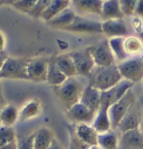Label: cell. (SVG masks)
<instances>
[{"label": "cell", "mask_w": 143, "mask_h": 149, "mask_svg": "<svg viewBox=\"0 0 143 149\" xmlns=\"http://www.w3.org/2000/svg\"><path fill=\"white\" fill-rule=\"evenodd\" d=\"M91 86L97 88L101 91H105L116 86L120 81L123 80V77L118 70V65H112L107 67H95L88 76Z\"/></svg>", "instance_id": "cell-1"}, {"label": "cell", "mask_w": 143, "mask_h": 149, "mask_svg": "<svg viewBox=\"0 0 143 149\" xmlns=\"http://www.w3.org/2000/svg\"><path fill=\"white\" fill-rule=\"evenodd\" d=\"M84 86L76 77L67 78V80L61 86L54 87V93L59 99L64 109L67 111L74 105L81 101L82 93L84 91Z\"/></svg>", "instance_id": "cell-2"}, {"label": "cell", "mask_w": 143, "mask_h": 149, "mask_svg": "<svg viewBox=\"0 0 143 149\" xmlns=\"http://www.w3.org/2000/svg\"><path fill=\"white\" fill-rule=\"evenodd\" d=\"M29 60L24 58H6L0 69V77L2 79H24L28 80L27 67Z\"/></svg>", "instance_id": "cell-3"}, {"label": "cell", "mask_w": 143, "mask_h": 149, "mask_svg": "<svg viewBox=\"0 0 143 149\" xmlns=\"http://www.w3.org/2000/svg\"><path fill=\"white\" fill-rule=\"evenodd\" d=\"M137 100L135 93L133 91V88L130 89L128 93L124 95V97H122L118 100V102H115L114 105L108 109V113L111 117V121H112L113 129L118 130V127L121 120L124 118L126 112L130 110L132 105Z\"/></svg>", "instance_id": "cell-4"}, {"label": "cell", "mask_w": 143, "mask_h": 149, "mask_svg": "<svg viewBox=\"0 0 143 149\" xmlns=\"http://www.w3.org/2000/svg\"><path fill=\"white\" fill-rule=\"evenodd\" d=\"M118 67L123 79L137 84L143 80V56L131 57L122 62H118Z\"/></svg>", "instance_id": "cell-5"}, {"label": "cell", "mask_w": 143, "mask_h": 149, "mask_svg": "<svg viewBox=\"0 0 143 149\" xmlns=\"http://www.w3.org/2000/svg\"><path fill=\"white\" fill-rule=\"evenodd\" d=\"M143 123V106L141 100L137 99L130 110L126 112L124 118L121 120L118 125V130L122 134L125 131L132 130V129H141Z\"/></svg>", "instance_id": "cell-6"}, {"label": "cell", "mask_w": 143, "mask_h": 149, "mask_svg": "<svg viewBox=\"0 0 143 149\" xmlns=\"http://www.w3.org/2000/svg\"><path fill=\"white\" fill-rule=\"evenodd\" d=\"M87 49L91 52L94 61H95V65L97 67H107V66L115 65L116 59L113 55L108 40H106V39L102 40L93 46L87 47Z\"/></svg>", "instance_id": "cell-7"}, {"label": "cell", "mask_w": 143, "mask_h": 149, "mask_svg": "<svg viewBox=\"0 0 143 149\" xmlns=\"http://www.w3.org/2000/svg\"><path fill=\"white\" fill-rule=\"evenodd\" d=\"M134 84H132L131 81L123 79L120 81L116 86L113 88L102 91V102H101V108H106L110 109L115 102H118L122 97H124V95L130 89H132Z\"/></svg>", "instance_id": "cell-8"}, {"label": "cell", "mask_w": 143, "mask_h": 149, "mask_svg": "<svg viewBox=\"0 0 143 149\" xmlns=\"http://www.w3.org/2000/svg\"><path fill=\"white\" fill-rule=\"evenodd\" d=\"M69 54L75 62L77 74L82 77H88L94 70V68L96 67L93 57L88 51V49L86 48L83 50H77V51H73Z\"/></svg>", "instance_id": "cell-9"}, {"label": "cell", "mask_w": 143, "mask_h": 149, "mask_svg": "<svg viewBox=\"0 0 143 149\" xmlns=\"http://www.w3.org/2000/svg\"><path fill=\"white\" fill-rule=\"evenodd\" d=\"M48 67H49V58L30 59L27 67L28 80L35 81V82L47 81Z\"/></svg>", "instance_id": "cell-10"}, {"label": "cell", "mask_w": 143, "mask_h": 149, "mask_svg": "<svg viewBox=\"0 0 143 149\" xmlns=\"http://www.w3.org/2000/svg\"><path fill=\"white\" fill-rule=\"evenodd\" d=\"M66 116L69 119V121H72L75 125L93 124L96 112L92 111L80 101L66 111Z\"/></svg>", "instance_id": "cell-11"}, {"label": "cell", "mask_w": 143, "mask_h": 149, "mask_svg": "<svg viewBox=\"0 0 143 149\" xmlns=\"http://www.w3.org/2000/svg\"><path fill=\"white\" fill-rule=\"evenodd\" d=\"M64 30L70 31V32H78V33H103L102 22L84 18L81 16H77L74 22L67 28H65Z\"/></svg>", "instance_id": "cell-12"}, {"label": "cell", "mask_w": 143, "mask_h": 149, "mask_svg": "<svg viewBox=\"0 0 143 149\" xmlns=\"http://www.w3.org/2000/svg\"><path fill=\"white\" fill-rule=\"evenodd\" d=\"M81 102L86 106L88 109H91L92 111L97 112L101 109L102 91L91 85H87L85 86L84 91L82 93Z\"/></svg>", "instance_id": "cell-13"}, {"label": "cell", "mask_w": 143, "mask_h": 149, "mask_svg": "<svg viewBox=\"0 0 143 149\" xmlns=\"http://www.w3.org/2000/svg\"><path fill=\"white\" fill-rule=\"evenodd\" d=\"M120 149H143V131L132 129L121 134Z\"/></svg>", "instance_id": "cell-14"}, {"label": "cell", "mask_w": 143, "mask_h": 149, "mask_svg": "<svg viewBox=\"0 0 143 149\" xmlns=\"http://www.w3.org/2000/svg\"><path fill=\"white\" fill-rule=\"evenodd\" d=\"M103 33L110 38L123 37L128 33V26L123 19H113V20H104L102 22Z\"/></svg>", "instance_id": "cell-15"}, {"label": "cell", "mask_w": 143, "mask_h": 149, "mask_svg": "<svg viewBox=\"0 0 143 149\" xmlns=\"http://www.w3.org/2000/svg\"><path fill=\"white\" fill-rule=\"evenodd\" d=\"M75 135L81 139L88 147L97 145L99 143V132L89 124H80L75 126Z\"/></svg>", "instance_id": "cell-16"}, {"label": "cell", "mask_w": 143, "mask_h": 149, "mask_svg": "<svg viewBox=\"0 0 143 149\" xmlns=\"http://www.w3.org/2000/svg\"><path fill=\"white\" fill-rule=\"evenodd\" d=\"M103 0H72L74 10L88 15H102Z\"/></svg>", "instance_id": "cell-17"}, {"label": "cell", "mask_w": 143, "mask_h": 149, "mask_svg": "<svg viewBox=\"0 0 143 149\" xmlns=\"http://www.w3.org/2000/svg\"><path fill=\"white\" fill-rule=\"evenodd\" d=\"M55 139V135L50 128L42 127L34 132L35 149H48Z\"/></svg>", "instance_id": "cell-18"}, {"label": "cell", "mask_w": 143, "mask_h": 149, "mask_svg": "<svg viewBox=\"0 0 143 149\" xmlns=\"http://www.w3.org/2000/svg\"><path fill=\"white\" fill-rule=\"evenodd\" d=\"M76 17H77V15H76L74 9L67 8L66 10H64L63 13H61L54 19L48 21L47 26H49L50 28H54V29H62V30H64L65 28H67L68 26H70L74 22Z\"/></svg>", "instance_id": "cell-19"}, {"label": "cell", "mask_w": 143, "mask_h": 149, "mask_svg": "<svg viewBox=\"0 0 143 149\" xmlns=\"http://www.w3.org/2000/svg\"><path fill=\"white\" fill-rule=\"evenodd\" d=\"M54 60L56 62L57 67L61 69V71L67 78H73V77L78 76L75 62L73 60L72 56H70V54H63V55H59V56H55Z\"/></svg>", "instance_id": "cell-20"}, {"label": "cell", "mask_w": 143, "mask_h": 149, "mask_svg": "<svg viewBox=\"0 0 143 149\" xmlns=\"http://www.w3.org/2000/svg\"><path fill=\"white\" fill-rule=\"evenodd\" d=\"M101 17L104 20H113V19H123L125 17L120 0H105L103 3L102 15Z\"/></svg>", "instance_id": "cell-21"}, {"label": "cell", "mask_w": 143, "mask_h": 149, "mask_svg": "<svg viewBox=\"0 0 143 149\" xmlns=\"http://www.w3.org/2000/svg\"><path fill=\"white\" fill-rule=\"evenodd\" d=\"M121 132L116 129H112L99 135L97 145L102 149H120Z\"/></svg>", "instance_id": "cell-22"}, {"label": "cell", "mask_w": 143, "mask_h": 149, "mask_svg": "<svg viewBox=\"0 0 143 149\" xmlns=\"http://www.w3.org/2000/svg\"><path fill=\"white\" fill-rule=\"evenodd\" d=\"M42 112V104L36 98L27 101L19 110V121H26L38 117Z\"/></svg>", "instance_id": "cell-23"}, {"label": "cell", "mask_w": 143, "mask_h": 149, "mask_svg": "<svg viewBox=\"0 0 143 149\" xmlns=\"http://www.w3.org/2000/svg\"><path fill=\"white\" fill-rule=\"evenodd\" d=\"M92 126L96 129V131L99 134L112 130L113 126L110 113H108V109L101 108L100 110L96 112V116H95V119H94Z\"/></svg>", "instance_id": "cell-24"}, {"label": "cell", "mask_w": 143, "mask_h": 149, "mask_svg": "<svg viewBox=\"0 0 143 149\" xmlns=\"http://www.w3.org/2000/svg\"><path fill=\"white\" fill-rule=\"evenodd\" d=\"M70 3H72L70 0H54L49 5V7L45 10V13L42 15L40 19L47 24L48 21L54 19L64 10H66Z\"/></svg>", "instance_id": "cell-25"}, {"label": "cell", "mask_w": 143, "mask_h": 149, "mask_svg": "<svg viewBox=\"0 0 143 149\" xmlns=\"http://www.w3.org/2000/svg\"><path fill=\"white\" fill-rule=\"evenodd\" d=\"M67 80V77L61 71V69L57 67L56 62L54 60V57L49 58V67H48V74H47V82L51 87L61 86Z\"/></svg>", "instance_id": "cell-26"}, {"label": "cell", "mask_w": 143, "mask_h": 149, "mask_svg": "<svg viewBox=\"0 0 143 149\" xmlns=\"http://www.w3.org/2000/svg\"><path fill=\"white\" fill-rule=\"evenodd\" d=\"M0 121L1 126L13 127L17 121H19V110L13 105L5 106L0 112Z\"/></svg>", "instance_id": "cell-27"}, {"label": "cell", "mask_w": 143, "mask_h": 149, "mask_svg": "<svg viewBox=\"0 0 143 149\" xmlns=\"http://www.w3.org/2000/svg\"><path fill=\"white\" fill-rule=\"evenodd\" d=\"M125 38L123 37H116V38H110L108 39V42H110V47L112 49V52L115 59L118 62H122L126 60L129 58V55L125 50L124 46Z\"/></svg>", "instance_id": "cell-28"}, {"label": "cell", "mask_w": 143, "mask_h": 149, "mask_svg": "<svg viewBox=\"0 0 143 149\" xmlns=\"http://www.w3.org/2000/svg\"><path fill=\"white\" fill-rule=\"evenodd\" d=\"M125 50L131 57H139L143 54V41L140 37H128L124 41Z\"/></svg>", "instance_id": "cell-29"}, {"label": "cell", "mask_w": 143, "mask_h": 149, "mask_svg": "<svg viewBox=\"0 0 143 149\" xmlns=\"http://www.w3.org/2000/svg\"><path fill=\"white\" fill-rule=\"evenodd\" d=\"M17 140H18V138H17V135L13 127L1 126V128H0V146L13 143Z\"/></svg>", "instance_id": "cell-30"}, {"label": "cell", "mask_w": 143, "mask_h": 149, "mask_svg": "<svg viewBox=\"0 0 143 149\" xmlns=\"http://www.w3.org/2000/svg\"><path fill=\"white\" fill-rule=\"evenodd\" d=\"M54 0H38L35 8L31 10V13L29 15L32 18H40L42 15L45 13V10L49 7V5Z\"/></svg>", "instance_id": "cell-31"}, {"label": "cell", "mask_w": 143, "mask_h": 149, "mask_svg": "<svg viewBox=\"0 0 143 149\" xmlns=\"http://www.w3.org/2000/svg\"><path fill=\"white\" fill-rule=\"evenodd\" d=\"M37 1L38 0H18L13 7L16 8L19 11H21V13H25L29 15L31 13V10L35 8Z\"/></svg>", "instance_id": "cell-32"}, {"label": "cell", "mask_w": 143, "mask_h": 149, "mask_svg": "<svg viewBox=\"0 0 143 149\" xmlns=\"http://www.w3.org/2000/svg\"><path fill=\"white\" fill-rule=\"evenodd\" d=\"M137 1L139 0H120L121 8H122V11H123L125 17H131L134 15Z\"/></svg>", "instance_id": "cell-33"}, {"label": "cell", "mask_w": 143, "mask_h": 149, "mask_svg": "<svg viewBox=\"0 0 143 149\" xmlns=\"http://www.w3.org/2000/svg\"><path fill=\"white\" fill-rule=\"evenodd\" d=\"M18 149H35L34 145V132L27 137L18 139Z\"/></svg>", "instance_id": "cell-34"}, {"label": "cell", "mask_w": 143, "mask_h": 149, "mask_svg": "<svg viewBox=\"0 0 143 149\" xmlns=\"http://www.w3.org/2000/svg\"><path fill=\"white\" fill-rule=\"evenodd\" d=\"M69 149H88V146L82 141L78 137L75 135L70 136V143H69Z\"/></svg>", "instance_id": "cell-35"}, {"label": "cell", "mask_w": 143, "mask_h": 149, "mask_svg": "<svg viewBox=\"0 0 143 149\" xmlns=\"http://www.w3.org/2000/svg\"><path fill=\"white\" fill-rule=\"evenodd\" d=\"M134 15L137 17H140V18H143V0H139L137 1V8H135V11H134Z\"/></svg>", "instance_id": "cell-36"}, {"label": "cell", "mask_w": 143, "mask_h": 149, "mask_svg": "<svg viewBox=\"0 0 143 149\" xmlns=\"http://www.w3.org/2000/svg\"><path fill=\"white\" fill-rule=\"evenodd\" d=\"M0 149H18V140L13 141V143H7L4 146H0Z\"/></svg>", "instance_id": "cell-37"}, {"label": "cell", "mask_w": 143, "mask_h": 149, "mask_svg": "<svg viewBox=\"0 0 143 149\" xmlns=\"http://www.w3.org/2000/svg\"><path fill=\"white\" fill-rule=\"evenodd\" d=\"M48 149H64V148H63L62 146H61V143H58L56 139H55V140L53 141V143L50 145V147Z\"/></svg>", "instance_id": "cell-38"}, {"label": "cell", "mask_w": 143, "mask_h": 149, "mask_svg": "<svg viewBox=\"0 0 143 149\" xmlns=\"http://www.w3.org/2000/svg\"><path fill=\"white\" fill-rule=\"evenodd\" d=\"M0 37H1V52H4L5 47H6V38H5L4 32H1V33H0Z\"/></svg>", "instance_id": "cell-39"}, {"label": "cell", "mask_w": 143, "mask_h": 149, "mask_svg": "<svg viewBox=\"0 0 143 149\" xmlns=\"http://www.w3.org/2000/svg\"><path fill=\"white\" fill-rule=\"evenodd\" d=\"M18 0H0V3L1 5H11L13 6Z\"/></svg>", "instance_id": "cell-40"}, {"label": "cell", "mask_w": 143, "mask_h": 149, "mask_svg": "<svg viewBox=\"0 0 143 149\" xmlns=\"http://www.w3.org/2000/svg\"><path fill=\"white\" fill-rule=\"evenodd\" d=\"M88 149H102L99 146V145H94V146H91V147H88Z\"/></svg>", "instance_id": "cell-41"}, {"label": "cell", "mask_w": 143, "mask_h": 149, "mask_svg": "<svg viewBox=\"0 0 143 149\" xmlns=\"http://www.w3.org/2000/svg\"><path fill=\"white\" fill-rule=\"evenodd\" d=\"M140 39H141V40L143 41V29H142V31L140 32Z\"/></svg>", "instance_id": "cell-42"}, {"label": "cell", "mask_w": 143, "mask_h": 149, "mask_svg": "<svg viewBox=\"0 0 143 149\" xmlns=\"http://www.w3.org/2000/svg\"><path fill=\"white\" fill-rule=\"evenodd\" d=\"M141 102H142V101H141ZM142 106H143V102H142ZM141 130L143 131V123H142V127H141Z\"/></svg>", "instance_id": "cell-43"}]
</instances>
